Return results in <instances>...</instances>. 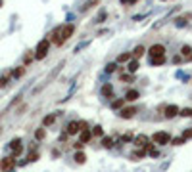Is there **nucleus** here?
<instances>
[{
	"label": "nucleus",
	"instance_id": "a878e982",
	"mask_svg": "<svg viewBox=\"0 0 192 172\" xmlns=\"http://www.w3.org/2000/svg\"><path fill=\"white\" fill-rule=\"evenodd\" d=\"M119 80H121V82H131L133 77H131V73H121V75H119Z\"/></svg>",
	"mask_w": 192,
	"mask_h": 172
},
{
	"label": "nucleus",
	"instance_id": "473e14b6",
	"mask_svg": "<svg viewBox=\"0 0 192 172\" xmlns=\"http://www.w3.org/2000/svg\"><path fill=\"white\" fill-rule=\"evenodd\" d=\"M37 159H39V153H37V151L29 153V161H37Z\"/></svg>",
	"mask_w": 192,
	"mask_h": 172
},
{
	"label": "nucleus",
	"instance_id": "1a4fd4ad",
	"mask_svg": "<svg viewBox=\"0 0 192 172\" xmlns=\"http://www.w3.org/2000/svg\"><path fill=\"white\" fill-rule=\"evenodd\" d=\"M69 136H73V134H79L81 132V126H79V121H71L69 124H67V130H65Z\"/></svg>",
	"mask_w": 192,
	"mask_h": 172
},
{
	"label": "nucleus",
	"instance_id": "412c9836",
	"mask_svg": "<svg viewBox=\"0 0 192 172\" xmlns=\"http://www.w3.org/2000/svg\"><path fill=\"white\" fill-rule=\"evenodd\" d=\"M56 121V115H46V117L42 119V126H52Z\"/></svg>",
	"mask_w": 192,
	"mask_h": 172
},
{
	"label": "nucleus",
	"instance_id": "20e7f679",
	"mask_svg": "<svg viewBox=\"0 0 192 172\" xmlns=\"http://www.w3.org/2000/svg\"><path fill=\"white\" fill-rule=\"evenodd\" d=\"M148 54H150L152 57H156V55H163V54H165V46H163V44H152L150 48H148Z\"/></svg>",
	"mask_w": 192,
	"mask_h": 172
},
{
	"label": "nucleus",
	"instance_id": "aec40b11",
	"mask_svg": "<svg viewBox=\"0 0 192 172\" xmlns=\"http://www.w3.org/2000/svg\"><path fill=\"white\" fill-rule=\"evenodd\" d=\"M180 55H183V57H190V55H192V46H190V44H185L183 48H180Z\"/></svg>",
	"mask_w": 192,
	"mask_h": 172
},
{
	"label": "nucleus",
	"instance_id": "9d476101",
	"mask_svg": "<svg viewBox=\"0 0 192 172\" xmlns=\"http://www.w3.org/2000/svg\"><path fill=\"white\" fill-rule=\"evenodd\" d=\"M138 98H140V92H138V90H134V88L125 92V101H129V103H131V101H137Z\"/></svg>",
	"mask_w": 192,
	"mask_h": 172
},
{
	"label": "nucleus",
	"instance_id": "f704fd0d",
	"mask_svg": "<svg viewBox=\"0 0 192 172\" xmlns=\"http://www.w3.org/2000/svg\"><path fill=\"white\" fill-rule=\"evenodd\" d=\"M138 0H121V4H129V6H133V4H137Z\"/></svg>",
	"mask_w": 192,
	"mask_h": 172
},
{
	"label": "nucleus",
	"instance_id": "5701e85b",
	"mask_svg": "<svg viewBox=\"0 0 192 172\" xmlns=\"http://www.w3.org/2000/svg\"><path fill=\"white\" fill-rule=\"evenodd\" d=\"M102 145H104V147H108V149H110V147H114V138L104 136V138H102Z\"/></svg>",
	"mask_w": 192,
	"mask_h": 172
},
{
	"label": "nucleus",
	"instance_id": "2eb2a0df",
	"mask_svg": "<svg viewBox=\"0 0 192 172\" xmlns=\"http://www.w3.org/2000/svg\"><path fill=\"white\" fill-rule=\"evenodd\" d=\"M131 60H133V54L131 52H123V54L117 55V63H129Z\"/></svg>",
	"mask_w": 192,
	"mask_h": 172
},
{
	"label": "nucleus",
	"instance_id": "e433bc0d",
	"mask_svg": "<svg viewBox=\"0 0 192 172\" xmlns=\"http://www.w3.org/2000/svg\"><path fill=\"white\" fill-rule=\"evenodd\" d=\"M79 126H81V130H85V128H87V126H88V124H87L85 121H79Z\"/></svg>",
	"mask_w": 192,
	"mask_h": 172
},
{
	"label": "nucleus",
	"instance_id": "2f4dec72",
	"mask_svg": "<svg viewBox=\"0 0 192 172\" xmlns=\"http://www.w3.org/2000/svg\"><path fill=\"white\" fill-rule=\"evenodd\" d=\"M183 138H185V140H190V138H192V130H185V132H183Z\"/></svg>",
	"mask_w": 192,
	"mask_h": 172
},
{
	"label": "nucleus",
	"instance_id": "7ed1b4c3",
	"mask_svg": "<svg viewBox=\"0 0 192 172\" xmlns=\"http://www.w3.org/2000/svg\"><path fill=\"white\" fill-rule=\"evenodd\" d=\"M10 147H12V151H14V157H19L21 151H23V145H21V140H19V138H14V140L10 142Z\"/></svg>",
	"mask_w": 192,
	"mask_h": 172
},
{
	"label": "nucleus",
	"instance_id": "f03ea898",
	"mask_svg": "<svg viewBox=\"0 0 192 172\" xmlns=\"http://www.w3.org/2000/svg\"><path fill=\"white\" fill-rule=\"evenodd\" d=\"M152 142L157 143V145H167V143H171V136L167 132H156L152 136Z\"/></svg>",
	"mask_w": 192,
	"mask_h": 172
},
{
	"label": "nucleus",
	"instance_id": "c756f323",
	"mask_svg": "<svg viewBox=\"0 0 192 172\" xmlns=\"http://www.w3.org/2000/svg\"><path fill=\"white\" fill-rule=\"evenodd\" d=\"M185 138H171V145H183Z\"/></svg>",
	"mask_w": 192,
	"mask_h": 172
},
{
	"label": "nucleus",
	"instance_id": "dca6fc26",
	"mask_svg": "<svg viewBox=\"0 0 192 172\" xmlns=\"http://www.w3.org/2000/svg\"><path fill=\"white\" fill-rule=\"evenodd\" d=\"M146 52H148V50H146V48H144V46H142V44H138V46H137V48H134V50H133V57H137V60H138V57H142V55H144Z\"/></svg>",
	"mask_w": 192,
	"mask_h": 172
},
{
	"label": "nucleus",
	"instance_id": "a211bd4d",
	"mask_svg": "<svg viewBox=\"0 0 192 172\" xmlns=\"http://www.w3.org/2000/svg\"><path fill=\"white\" fill-rule=\"evenodd\" d=\"M125 103H127V101H125V98L114 99V101H111V109H117V111H119V109H123V105H125Z\"/></svg>",
	"mask_w": 192,
	"mask_h": 172
},
{
	"label": "nucleus",
	"instance_id": "f257e3e1",
	"mask_svg": "<svg viewBox=\"0 0 192 172\" xmlns=\"http://www.w3.org/2000/svg\"><path fill=\"white\" fill-rule=\"evenodd\" d=\"M50 38H42L39 44H37V50H35V60L37 61H40V60H44L46 57V54H48V50H50Z\"/></svg>",
	"mask_w": 192,
	"mask_h": 172
},
{
	"label": "nucleus",
	"instance_id": "cd10ccee",
	"mask_svg": "<svg viewBox=\"0 0 192 172\" xmlns=\"http://www.w3.org/2000/svg\"><path fill=\"white\" fill-rule=\"evenodd\" d=\"M179 115H180V117H192V109H190V107H185V109L179 111Z\"/></svg>",
	"mask_w": 192,
	"mask_h": 172
},
{
	"label": "nucleus",
	"instance_id": "7c9ffc66",
	"mask_svg": "<svg viewBox=\"0 0 192 172\" xmlns=\"http://www.w3.org/2000/svg\"><path fill=\"white\" fill-rule=\"evenodd\" d=\"M131 140H133V134H131V132H127V134L121 136V142H131Z\"/></svg>",
	"mask_w": 192,
	"mask_h": 172
},
{
	"label": "nucleus",
	"instance_id": "393cba45",
	"mask_svg": "<svg viewBox=\"0 0 192 172\" xmlns=\"http://www.w3.org/2000/svg\"><path fill=\"white\" fill-rule=\"evenodd\" d=\"M92 136H94V138H104L102 126H94V128H92Z\"/></svg>",
	"mask_w": 192,
	"mask_h": 172
},
{
	"label": "nucleus",
	"instance_id": "58836bf2",
	"mask_svg": "<svg viewBox=\"0 0 192 172\" xmlns=\"http://www.w3.org/2000/svg\"><path fill=\"white\" fill-rule=\"evenodd\" d=\"M0 8H2V0H0Z\"/></svg>",
	"mask_w": 192,
	"mask_h": 172
},
{
	"label": "nucleus",
	"instance_id": "4468645a",
	"mask_svg": "<svg viewBox=\"0 0 192 172\" xmlns=\"http://www.w3.org/2000/svg\"><path fill=\"white\" fill-rule=\"evenodd\" d=\"M100 94H102L104 98H111V96H114V86H111V84H104L102 90H100Z\"/></svg>",
	"mask_w": 192,
	"mask_h": 172
},
{
	"label": "nucleus",
	"instance_id": "c85d7f7f",
	"mask_svg": "<svg viewBox=\"0 0 192 172\" xmlns=\"http://www.w3.org/2000/svg\"><path fill=\"white\" fill-rule=\"evenodd\" d=\"M117 71V63H108L106 65V73H115Z\"/></svg>",
	"mask_w": 192,
	"mask_h": 172
},
{
	"label": "nucleus",
	"instance_id": "423d86ee",
	"mask_svg": "<svg viewBox=\"0 0 192 172\" xmlns=\"http://www.w3.org/2000/svg\"><path fill=\"white\" fill-rule=\"evenodd\" d=\"M73 33H75V25H71V23H69V25H63L62 27V38L63 40H69L73 37Z\"/></svg>",
	"mask_w": 192,
	"mask_h": 172
},
{
	"label": "nucleus",
	"instance_id": "39448f33",
	"mask_svg": "<svg viewBox=\"0 0 192 172\" xmlns=\"http://www.w3.org/2000/svg\"><path fill=\"white\" fill-rule=\"evenodd\" d=\"M14 165H16V157L14 155L12 157H4L2 161H0V168H2V170H12Z\"/></svg>",
	"mask_w": 192,
	"mask_h": 172
},
{
	"label": "nucleus",
	"instance_id": "9b49d317",
	"mask_svg": "<svg viewBox=\"0 0 192 172\" xmlns=\"http://www.w3.org/2000/svg\"><path fill=\"white\" fill-rule=\"evenodd\" d=\"M138 67H140V63H138V60H137V57H133V60L127 63V73H137L138 71Z\"/></svg>",
	"mask_w": 192,
	"mask_h": 172
},
{
	"label": "nucleus",
	"instance_id": "6e6552de",
	"mask_svg": "<svg viewBox=\"0 0 192 172\" xmlns=\"http://www.w3.org/2000/svg\"><path fill=\"white\" fill-rule=\"evenodd\" d=\"M134 113H137L134 107H123V109H119V117L121 119H131V117H134Z\"/></svg>",
	"mask_w": 192,
	"mask_h": 172
},
{
	"label": "nucleus",
	"instance_id": "b1692460",
	"mask_svg": "<svg viewBox=\"0 0 192 172\" xmlns=\"http://www.w3.org/2000/svg\"><path fill=\"white\" fill-rule=\"evenodd\" d=\"M23 75H25V67H17V69H14V71H12V77H16V78L23 77Z\"/></svg>",
	"mask_w": 192,
	"mask_h": 172
},
{
	"label": "nucleus",
	"instance_id": "6ab92c4d",
	"mask_svg": "<svg viewBox=\"0 0 192 172\" xmlns=\"http://www.w3.org/2000/svg\"><path fill=\"white\" fill-rule=\"evenodd\" d=\"M73 159H75V163H79V165H85V163H87V155L81 151V149H79V151L75 153V157H73Z\"/></svg>",
	"mask_w": 192,
	"mask_h": 172
},
{
	"label": "nucleus",
	"instance_id": "f8f14e48",
	"mask_svg": "<svg viewBox=\"0 0 192 172\" xmlns=\"http://www.w3.org/2000/svg\"><path fill=\"white\" fill-rule=\"evenodd\" d=\"M146 151H148V149H146V145H144V147H138L137 151H133V155H131V157H133L134 161H140V159H144V157H146Z\"/></svg>",
	"mask_w": 192,
	"mask_h": 172
},
{
	"label": "nucleus",
	"instance_id": "4c0bfd02",
	"mask_svg": "<svg viewBox=\"0 0 192 172\" xmlns=\"http://www.w3.org/2000/svg\"><path fill=\"white\" fill-rule=\"evenodd\" d=\"M173 63H180V55H175V57H173Z\"/></svg>",
	"mask_w": 192,
	"mask_h": 172
},
{
	"label": "nucleus",
	"instance_id": "bb28decb",
	"mask_svg": "<svg viewBox=\"0 0 192 172\" xmlns=\"http://www.w3.org/2000/svg\"><path fill=\"white\" fill-rule=\"evenodd\" d=\"M35 138H37V140H44V138H46V130H44V128H39V130L35 132Z\"/></svg>",
	"mask_w": 192,
	"mask_h": 172
},
{
	"label": "nucleus",
	"instance_id": "ea45409f",
	"mask_svg": "<svg viewBox=\"0 0 192 172\" xmlns=\"http://www.w3.org/2000/svg\"><path fill=\"white\" fill-rule=\"evenodd\" d=\"M188 60H192V55H190V57H188Z\"/></svg>",
	"mask_w": 192,
	"mask_h": 172
},
{
	"label": "nucleus",
	"instance_id": "72a5a7b5",
	"mask_svg": "<svg viewBox=\"0 0 192 172\" xmlns=\"http://www.w3.org/2000/svg\"><path fill=\"white\" fill-rule=\"evenodd\" d=\"M8 84V77H2V78H0V88H4Z\"/></svg>",
	"mask_w": 192,
	"mask_h": 172
},
{
	"label": "nucleus",
	"instance_id": "4be33fe9",
	"mask_svg": "<svg viewBox=\"0 0 192 172\" xmlns=\"http://www.w3.org/2000/svg\"><path fill=\"white\" fill-rule=\"evenodd\" d=\"M165 63V54L163 55H156V57H152V65L156 67V65H163Z\"/></svg>",
	"mask_w": 192,
	"mask_h": 172
},
{
	"label": "nucleus",
	"instance_id": "ddd939ff",
	"mask_svg": "<svg viewBox=\"0 0 192 172\" xmlns=\"http://www.w3.org/2000/svg\"><path fill=\"white\" fill-rule=\"evenodd\" d=\"M150 143V140H148V136H137V138H134V145H137V147H144V145H148Z\"/></svg>",
	"mask_w": 192,
	"mask_h": 172
},
{
	"label": "nucleus",
	"instance_id": "0eeeda50",
	"mask_svg": "<svg viewBox=\"0 0 192 172\" xmlns=\"http://www.w3.org/2000/svg\"><path fill=\"white\" fill-rule=\"evenodd\" d=\"M179 107L177 105H165V109H163V115H165V119H173V117H177L179 115Z\"/></svg>",
	"mask_w": 192,
	"mask_h": 172
},
{
	"label": "nucleus",
	"instance_id": "c9c22d12",
	"mask_svg": "<svg viewBox=\"0 0 192 172\" xmlns=\"http://www.w3.org/2000/svg\"><path fill=\"white\" fill-rule=\"evenodd\" d=\"M83 147H85V143H83L81 140H79V142L75 143V149H77V151H79V149H83Z\"/></svg>",
	"mask_w": 192,
	"mask_h": 172
},
{
	"label": "nucleus",
	"instance_id": "f3484780",
	"mask_svg": "<svg viewBox=\"0 0 192 172\" xmlns=\"http://www.w3.org/2000/svg\"><path fill=\"white\" fill-rule=\"evenodd\" d=\"M90 138H92V130H88V128L81 130V142H83V143H88Z\"/></svg>",
	"mask_w": 192,
	"mask_h": 172
}]
</instances>
